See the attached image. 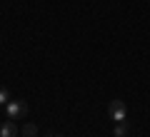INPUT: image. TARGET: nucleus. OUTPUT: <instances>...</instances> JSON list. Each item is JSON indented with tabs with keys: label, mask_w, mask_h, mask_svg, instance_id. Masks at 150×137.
I'll return each mask as SVG.
<instances>
[{
	"label": "nucleus",
	"mask_w": 150,
	"mask_h": 137,
	"mask_svg": "<svg viewBox=\"0 0 150 137\" xmlns=\"http://www.w3.org/2000/svg\"><path fill=\"white\" fill-rule=\"evenodd\" d=\"M5 112H8V120H23L28 115V105L25 100H10L5 105Z\"/></svg>",
	"instance_id": "obj_1"
},
{
	"label": "nucleus",
	"mask_w": 150,
	"mask_h": 137,
	"mask_svg": "<svg viewBox=\"0 0 150 137\" xmlns=\"http://www.w3.org/2000/svg\"><path fill=\"white\" fill-rule=\"evenodd\" d=\"M108 115H110L112 122H123L125 115H128V110H125V102H123V100H112L110 107H108Z\"/></svg>",
	"instance_id": "obj_2"
},
{
	"label": "nucleus",
	"mask_w": 150,
	"mask_h": 137,
	"mask_svg": "<svg viewBox=\"0 0 150 137\" xmlns=\"http://www.w3.org/2000/svg\"><path fill=\"white\" fill-rule=\"evenodd\" d=\"M18 125H15V120H5L3 125H0V137H18Z\"/></svg>",
	"instance_id": "obj_3"
},
{
	"label": "nucleus",
	"mask_w": 150,
	"mask_h": 137,
	"mask_svg": "<svg viewBox=\"0 0 150 137\" xmlns=\"http://www.w3.org/2000/svg\"><path fill=\"white\" fill-rule=\"evenodd\" d=\"M20 132H23V137H38V125H33V122H25Z\"/></svg>",
	"instance_id": "obj_4"
},
{
	"label": "nucleus",
	"mask_w": 150,
	"mask_h": 137,
	"mask_svg": "<svg viewBox=\"0 0 150 137\" xmlns=\"http://www.w3.org/2000/svg\"><path fill=\"white\" fill-rule=\"evenodd\" d=\"M128 132H130V127H128V122H115V137H125V135H128Z\"/></svg>",
	"instance_id": "obj_5"
},
{
	"label": "nucleus",
	"mask_w": 150,
	"mask_h": 137,
	"mask_svg": "<svg viewBox=\"0 0 150 137\" xmlns=\"http://www.w3.org/2000/svg\"><path fill=\"white\" fill-rule=\"evenodd\" d=\"M8 102H10V92L5 87H0V107H5Z\"/></svg>",
	"instance_id": "obj_6"
}]
</instances>
